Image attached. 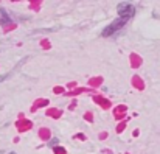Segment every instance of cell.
Instances as JSON below:
<instances>
[{
    "instance_id": "6da1fadb",
    "label": "cell",
    "mask_w": 160,
    "mask_h": 154,
    "mask_svg": "<svg viewBox=\"0 0 160 154\" xmlns=\"http://www.w3.org/2000/svg\"><path fill=\"white\" fill-rule=\"evenodd\" d=\"M126 22H128L126 19H123V17H117L112 23H109L106 28L101 31V36H103V38H109V36H112L113 33H117L118 30H121V28L126 25Z\"/></svg>"
},
{
    "instance_id": "7a4b0ae2",
    "label": "cell",
    "mask_w": 160,
    "mask_h": 154,
    "mask_svg": "<svg viewBox=\"0 0 160 154\" xmlns=\"http://www.w3.org/2000/svg\"><path fill=\"white\" fill-rule=\"evenodd\" d=\"M117 13H118V17H123V19L129 20V19L134 16V13H135V8H134L131 3H128V2H123V3H120V5L117 6Z\"/></svg>"
},
{
    "instance_id": "3957f363",
    "label": "cell",
    "mask_w": 160,
    "mask_h": 154,
    "mask_svg": "<svg viewBox=\"0 0 160 154\" xmlns=\"http://www.w3.org/2000/svg\"><path fill=\"white\" fill-rule=\"evenodd\" d=\"M9 23H11V17L8 11L5 8H0V25H9Z\"/></svg>"
},
{
    "instance_id": "277c9868",
    "label": "cell",
    "mask_w": 160,
    "mask_h": 154,
    "mask_svg": "<svg viewBox=\"0 0 160 154\" xmlns=\"http://www.w3.org/2000/svg\"><path fill=\"white\" fill-rule=\"evenodd\" d=\"M27 61H28V58H23V59H22V61H20L19 64H17V67H16L14 70H11L9 73H5V75H0V83H2V81H5V80H8V78H9V76H11V75H12V73H14V72H16V70H17L19 67H22V64H23V62H27Z\"/></svg>"
}]
</instances>
